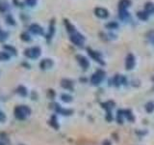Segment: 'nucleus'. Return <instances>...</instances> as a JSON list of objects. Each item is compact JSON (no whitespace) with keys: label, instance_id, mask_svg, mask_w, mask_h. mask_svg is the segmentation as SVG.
Instances as JSON below:
<instances>
[{"label":"nucleus","instance_id":"2f4dec72","mask_svg":"<svg viewBox=\"0 0 154 145\" xmlns=\"http://www.w3.org/2000/svg\"><path fill=\"white\" fill-rule=\"evenodd\" d=\"M102 145H111V142L109 141V140H105V141L102 143Z\"/></svg>","mask_w":154,"mask_h":145},{"label":"nucleus","instance_id":"f257e3e1","mask_svg":"<svg viewBox=\"0 0 154 145\" xmlns=\"http://www.w3.org/2000/svg\"><path fill=\"white\" fill-rule=\"evenodd\" d=\"M69 40L70 42L73 44V45L77 46V47H83L84 46V44H85V41H86V39L85 37L82 35L81 33L79 32H74V33H72L69 35Z\"/></svg>","mask_w":154,"mask_h":145},{"label":"nucleus","instance_id":"4be33fe9","mask_svg":"<svg viewBox=\"0 0 154 145\" xmlns=\"http://www.w3.org/2000/svg\"><path fill=\"white\" fill-rule=\"evenodd\" d=\"M10 59V54L6 51H2L0 52V60L1 61H7Z\"/></svg>","mask_w":154,"mask_h":145},{"label":"nucleus","instance_id":"7ed1b4c3","mask_svg":"<svg viewBox=\"0 0 154 145\" xmlns=\"http://www.w3.org/2000/svg\"><path fill=\"white\" fill-rule=\"evenodd\" d=\"M29 114H30V109L25 105L17 106V108L14 109V115H16L18 119H24Z\"/></svg>","mask_w":154,"mask_h":145},{"label":"nucleus","instance_id":"c85d7f7f","mask_svg":"<svg viewBox=\"0 0 154 145\" xmlns=\"http://www.w3.org/2000/svg\"><path fill=\"white\" fill-rule=\"evenodd\" d=\"M61 98H62V100L64 101V102H66V103H67V102H70L71 101V97L69 96V95H66V94L62 95Z\"/></svg>","mask_w":154,"mask_h":145},{"label":"nucleus","instance_id":"cd10ccee","mask_svg":"<svg viewBox=\"0 0 154 145\" xmlns=\"http://www.w3.org/2000/svg\"><path fill=\"white\" fill-rule=\"evenodd\" d=\"M7 10H8L7 5L0 1V12H1V13H5V12L7 11Z\"/></svg>","mask_w":154,"mask_h":145},{"label":"nucleus","instance_id":"423d86ee","mask_svg":"<svg viewBox=\"0 0 154 145\" xmlns=\"http://www.w3.org/2000/svg\"><path fill=\"white\" fill-rule=\"evenodd\" d=\"M94 14L100 19H106L109 17V11L102 7H97L94 9Z\"/></svg>","mask_w":154,"mask_h":145},{"label":"nucleus","instance_id":"6ab92c4d","mask_svg":"<svg viewBox=\"0 0 154 145\" xmlns=\"http://www.w3.org/2000/svg\"><path fill=\"white\" fill-rule=\"evenodd\" d=\"M105 27L107 29H109V30H115V29L119 28V23L115 21H109L108 23H106Z\"/></svg>","mask_w":154,"mask_h":145},{"label":"nucleus","instance_id":"5701e85b","mask_svg":"<svg viewBox=\"0 0 154 145\" xmlns=\"http://www.w3.org/2000/svg\"><path fill=\"white\" fill-rule=\"evenodd\" d=\"M8 36H9V34L7 32H5L4 30H2L1 27H0V41L1 42L5 41L8 38Z\"/></svg>","mask_w":154,"mask_h":145},{"label":"nucleus","instance_id":"ddd939ff","mask_svg":"<svg viewBox=\"0 0 154 145\" xmlns=\"http://www.w3.org/2000/svg\"><path fill=\"white\" fill-rule=\"evenodd\" d=\"M144 12H146L149 16H151V14H154V3L151 2V1H148L144 4Z\"/></svg>","mask_w":154,"mask_h":145},{"label":"nucleus","instance_id":"7c9ffc66","mask_svg":"<svg viewBox=\"0 0 154 145\" xmlns=\"http://www.w3.org/2000/svg\"><path fill=\"white\" fill-rule=\"evenodd\" d=\"M19 89H20V90H21L20 92H19V93H20L21 95H24V96H25V95H26V89H25V88H24V87L20 86V87H19Z\"/></svg>","mask_w":154,"mask_h":145},{"label":"nucleus","instance_id":"aec40b11","mask_svg":"<svg viewBox=\"0 0 154 145\" xmlns=\"http://www.w3.org/2000/svg\"><path fill=\"white\" fill-rule=\"evenodd\" d=\"M6 22L8 24H10V25H16L17 24V22H16V21H14V18H13V16L12 14H9L6 16Z\"/></svg>","mask_w":154,"mask_h":145},{"label":"nucleus","instance_id":"b1692460","mask_svg":"<svg viewBox=\"0 0 154 145\" xmlns=\"http://www.w3.org/2000/svg\"><path fill=\"white\" fill-rule=\"evenodd\" d=\"M146 109L148 113H151L152 111L154 110V104L152 103V102H149V103H147L146 105Z\"/></svg>","mask_w":154,"mask_h":145},{"label":"nucleus","instance_id":"4468645a","mask_svg":"<svg viewBox=\"0 0 154 145\" xmlns=\"http://www.w3.org/2000/svg\"><path fill=\"white\" fill-rule=\"evenodd\" d=\"M113 80H114V83L116 86H119L120 84H125V82H126V79L120 75L116 76Z\"/></svg>","mask_w":154,"mask_h":145},{"label":"nucleus","instance_id":"20e7f679","mask_svg":"<svg viewBox=\"0 0 154 145\" xmlns=\"http://www.w3.org/2000/svg\"><path fill=\"white\" fill-rule=\"evenodd\" d=\"M105 77V72L102 70H97L91 77V82L94 85H98Z\"/></svg>","mask_w":154,"mask_h":145},{"label":"nucleus","instance_id":"0eeeda50","mask_svg":"<svg viewBox=\"0 0 154 145\" xmlns=\"http://www.w3.org/2000/svg\"><path fill=\"white\" fill-rule=\"evenodd\" d=\"M135 63H136L135 56L132 54V53H129V54L126 56V58H125V68H126V70H128V71L132 70L135 66Z\"/></svg>","mask_w":154,"mask_h":145},{"label":"nucleus","instance_id":"bb28decb","mask_svg":"<svg viewBox=\"0 0 154 145\" xmlns=\"http://www.w3.org/2000/svg\"><path fill=\"white\" fill-rule=\"evenodd\" d=\"M5 50H7L8 52H11L13 54H17V50L14 47H13L12 46H4Z\"/></svg>","mask_w":154,"mask_h":145},{"label":"nucleus","instance_id":"1a4fd4ad","mask_svg":"<svg viewBox=\"0 0 154 145\" xmlns=\"http://www.w3.org/2000/svg\"><path fill=\"white\" fill-rule=\"evenodd\" d=\"M76 59L77 61H78L79 63V65L83 68V70H87V69H89V67H90V62L89 60L87 59V58L83 55H76Z\"/></svg>","mask_w":154,"mask_h":145},{"label":"nucleus","instance_id":"6e6552de","mask_svg":"<svg viewBox=\"0 0 154 145\" xmlns=\"http://www.w3.org/2000/svg\"><path fill=\"white\" fill-rule=\"evenodd\" d=\"M29 31L31 33L35 34V35H43L45 34V31H43V28L38 25L37 23H33L29 26Z\"/></svg>","mask_w":154,"mask_h":145},{"label":"nucleus","instance_id":"c756f323","mask_svg":"<svg viewBox=\"0 0 154 145\" xmlns=\"http://www.w3.org/2000/svg\"><path fill=\"white\" fill-rule=\"evenodd\" d=\"M13 2H14V5H16V6H18V7H23V6H22L23 4H22L21 2H19L18 0H13Z\"/></svg>","mask_w":154,"mask_h":145},{"label":"nucleus","instance_id":"412c9836","mask_svg":"<svg viewBox=\"0 0 154 145\" xmlns=\"http://www.w3.org/2000/svg\"><path fill=\"white\" fill-rule=\"evenodd\" d=\"M122 113H123L124 117H126L128 120H130V121H133L134 120L133 114L131 113V111H130V110H122Z\"/></svg>","mask_w":154,"mask_h":145},{"label":"nucleus","instance_id":"a878e982","mask_svg":"<svg viewBox=\"0 0 154 145\" xmlns=\"http://www.w3.org/2000/svg\"><path fill=\"white\" fill-rule=\"evenodd\" d=\"M24 3H25L29 7H35L38 3V0H25Z\"/></svg>","mask_w":154,"mask_h":145},{"label":"nucleus","instance_id":"9d476101","mask_svg":"<svg viewBox=\"0 0 154 145\" xmlns=\"http://www.w3.org/2000/svg\"><path fill=\"white\" fill-rule=\"evenodd\" d=\"M54 34H55V18H52L49 23V27H48V33L45 37L46 40L50 41L52 37L54 36Z\"/></svg>","mask_w":154,"mask_h":145},{"label":"nucleus","instance_id":"f03ea898","mask_svg":"<svg viewBox=\"0 0 154 145\" xmlns=\"http://www.w3.org/2000/svg\"><path fill=\"white\" fill-rule=\"evenodd\" d=\"M24 55L28 58H31V59H36L41 55V48L38 47L26 48L25 51H24Z\"/></svg>","mask_w":154,"mask_h":145},{"label":"nucleus","instance_id":"9b49d317","mask_svg":"<svg viewBox=\"0 0 154 145\" xmlns=\"http://www.w3.org/2000/svg\"><path fill=\"white\" fill-rule=\"evenodd\" d=\"M132 1L131 0H119L118 8L119 11H128L129 7L131 6Z\"/></svg>","mask_w":154,"mask_h":145},{"label":"nucleus","instance_id":"39448f33","mask_svg":"<svg viewBox=\"0 0 154 145\" xmlns=\"http://www.w3.org/2000/svg\"><path fill=\"white\" fill-rule=\"evenodd\" d=\"M87 51H88L89 55H90L91 58H93V59H94L96 62H97L98 64H100V65H105V62L103 61L102 57H101L100 52L95 51V50H91V48H90V47L87 48Z\"/></svg>","mask_w":154,"mask_h":145},{"label":"nucleus","instance_id":"dca6fc26","mask_svg":"<svg viewBox=\"0 0 154 145\" xmlns=\"http://www.w3.org/2000/svg\"><path fill=\"white\" fill-rule=\"evenodd\" d=\"M119 18L122 21H127L130 18V14L128 11H119Z\"/></svg>","mask_w":154,"mask_h":145},{"label":"nucleus","instance_id":"f8f14e48","mask_svg":"<svg viewBox=\"0 0 154 145\" xmlns=\"http://www.w3.org/2000/svg\"><path fill=\"white\" fill-rule=\"evenodd\" d=\"M64 24H65V27H66V31L69 32V35H70V34H72V33L76 32V28H75V26H74L73 24H72L67 18H64Z\"/></svg>","mask_w":154,"mask_h":145},{"label":"nucleus","instance_id":"f3484780","mask_svg":"<svg viewBox=\"0 0 154 145\" xmlns=\"http://www.w3.org/2000/svg\"><path fill=\"white\" fill-rule=\"evenodd\" d=\"M149 14L146 13V12H144V11H139L137 12V18L140 19V21H147V19L149 18Z\"/></svg>","mask_w":154,"mask_h":145},{"label":"nucleus","instance_id":"393cba45","mask_svg":"<svg viewBox=\"0 0 154 145\" xmlns=\"http://www.w3.org/2000/svg\"><path fill=\"white\" fill-rule=\"evenodd\" d=\"M20 39L22 41H24V42H29V41H31V37H30V35H29L28 33H26V32H24V33H22L21 35H20Z\"/></svg>","mask_w":154,"mask_h":145},{"label":"nucleus","instance_id":"a211bd4d","mask_svg":"<svg viewBox=\"0 0 154 145\" xmlns=\"http://www.w3.org/2000/svg\"><path fill=\"white\" fill-rule=\"evenodd\" d=\"M61 85H62V87H64V88H66V89L71 90L72 88H73V83H72V81L69 79H63Z\"/></svg>","mask_w":154,"mask_h":145},{"label":"nucleus","instance_id":"2eb2a0df","mask_svg":"<svg viewBox=\"0 0 154 145\" xmlns=\"http://www.w3.org/2000/svg\"><path fill=\"white\" fill-rule=\"evenodd\" d=\"M52 66H53V61L51 59H43L40 64V67L42 70L49 69V68H51Z\"/></svg>","mask_w":154,"mask_h":145}]
</instances>
